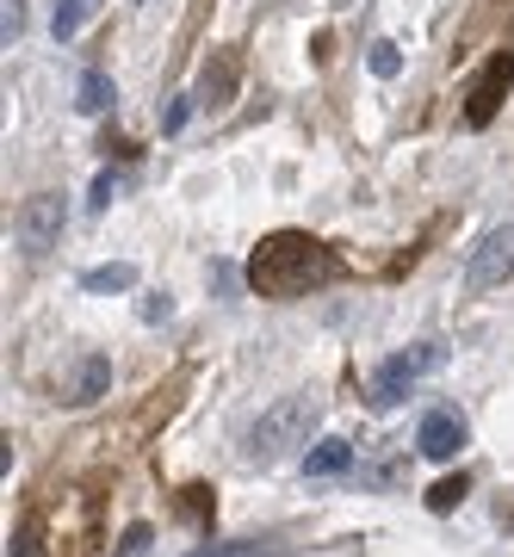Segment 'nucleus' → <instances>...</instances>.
<instances>
[{
  "label": "nucleus",
  "mask_w": 514,
  "mask_h": 557,
  "mask_svg": "<svg viewBox=\"0 0 514 557\" xmlns=\"http://www.w3.org/2000/svg\"><path fill=\"white\" fill-rule=\"evenodd\" d=\"M341 278H347V260L329 242L304 236V230H273L248 255V285L267 304H297L310 292H322V285H341Z\"/></svg>",
  "instance_id": "f257e3e1"
},
{
  "label": "nucleus",
  "mask_w": 514,
  "mask_h": 557,
  "mask_svg": "<svg viewBox=\"0 0 514 557\" xmlns=\"http://www.w3.org/2000/svg\"><path fill=\"white\" fill-rule=\"evenodd\" d=\"M317 421H322V397L292 391V397H279L273 409H260V421L248 428V440H242V458H248V465H279L285 453L310 446Z\"/></svg>",
  "instance_id": "f03ea898"
},
{
  "label": "nucleus",
  "mask_w": 514,
  "mask_h": 557,
  "mask_svg": "<svg viewBox=\"0 0 514 557\" xmlns=\"http://www.w3.org/2000/svg\"><path fill=\"white\" fill-rule=\"evenodd\" d=\"M446 366V347H435V341H416V347H403V354H391L384 366H378L372 379H366V409H396V403L409 397L428 372H440Z\"/></svg>",
  "instance_id": "7ed1b4c3"
},
{
  "label": "nucleus",
  "mask_w": 514,
  "mask_h": 557,
  "mask_svg": "<svg viewBox=\"0 0 514 557\" xmlns=\"http://www.w3.org/2000/svg\"><path fill=\"white\" fill-rule=\"evenodd\" d=\"M62 230H69V205H62L57 193H32V199L13 211V242H20L25 260H44L62 242Z\"/></svg>",
  "instance_id": "20e7f679"
},
{
  "label": "nucleus",
  "mask_w": 514,
  "mask_h": 557,
  "mask_svg": "<svg viewBox=\"0 0 514 557\" xmlns=\"http://www.w3.org/2000/svg\"><path fill=\"white\" fill-rule=\"evenodd\" d=\"M514 278V223H495L484 230L465 260V292H495V285H509Z\"/></svg>",
  "instance_id": "39448f33"
},
{
  "label": "nucleus",
  "mask_w": 514,
  "mask_h": 557,
  "mask_svg": "<svg viewBox=\"0 0 514 557\" xmlns=\"http://www.w3.org/2000/svg\"><path fill=\"white\" fill-rule=\"evenodd\" d=\"M509 87H514V57L509 50H495V57L477 69L472 94H465V124H472V131L495 124V112H502V100H509Z\"/></svg>",
  "instance_id": "423d86ee"
},
{
  "label": "nucleus",
  "mask_w": 514,
  "mask_h": 557,
  "mask_svg": "<svg viewBox=\"0 0 514 557\" xmlns=\"http://www.w3.org/2000/svg\"><path fill=\"white\" fill-rule=\"evenodd\" d=\"M416 446H421V458L446 465V458H458V446H465V421H458L453 409H428L421 428H416Z\"/></svg>",
  "instance_id": "0eeeda50"
},
{
  "label": "nucleus",
  "mask_w": 514,
  "mask_h": 557,
  "mask_svg": "<svg viewBox=\"0 0 514 557\" xmlns=\"http://www.w3.org/2000/svg\"><path fill=\"white\" fill-rule=\"evenodd\" d=\"M106 384H112V359H106V354H87V359H75V379L62 384V403L87 409V403L106 397Z\"/></svg>",
  "instance_id": "6e6552de"
},
{
  "label": "nucleus",
  "mask_w": 514,
  "mask_h": 557,
  "mask_svg": "<svg viewBox=\"0 0 514 557\" xmlns=\"http://www.w3.org/2000/svg\"><path fill=\"white\" fill-rule=\"evenodd\" d=\"M236 94V57L230 50H211V62H205V75H198V106H223Z\"/></svg>",
  "instance_id": "1a4fd4ad"
},
{
  "label": "nucleus",
  "mask_w": 514,
  "mask_h": 557,
  "mask_svg": "<svg viewBox=\"0 0 514 557\" xmlns=\"http://www.w3.org/2000/svg\"><path fill=\"white\" fill-rule=\"evenodd\" d=\"M81 292H94V298H106V292H137V267H131V260L87 267V273H81Z\"/></svg>",
  "instance_id": "9d476101"
},
{
  "label": "nucleus",
  "mask_w": 514,
  "mask_h": 557,
  "mask_svg": "<svg viewBox=\"0 0 514 557\" xmlns=\"http://www.w3.org/2000/svg\"><path fill=\"white\" fill-rule=\"evenodd\" d=\"M304 471H310V478H341V471H354V446H347V440H317V446L304 453Z\"/></svg>",
  "instance_id": "9b49d317"
},
{
  "label": "nucleus",
  "mask_w": 514,
  "mask_h": 557,
  "mask_svg": "<svg viewBox=\"0 0 514 557\" xmlns=\"http://www.w3.org/2000/svg\"><path fill=\"white\" fill-rule=\"evenodd\" d=\"M112 100H119V87H112V75H106V69H87V75H81V87H75V112L99 119V112H106Z\"/></svg>",
  "instance_id": "f8f14e48"
},
{
  "label": "nucleus",
  "mask_w": 514,
  "mask_h": 557,
  "mask_svg": "<svg viewBox=\"0 0 514 557\" xmlns=\"http://www.w3.org/2000/svg\"><path fill=\"white\" fill-rule=\"evenodd\" d=\"M99 13V0H57V20H50V32H57V44H69L81 32V25Z\"/></svg>",
  "instance_id": "ddd939ff"
},
{
  "label": "nucleus",
  "mask_w": 514,
  "mask_h": 557,
  "mask_svg": "<svg viewBox=\"0 0 514 557\" xmlns=\"http://www.w3.org/2000/svg\"><path fill=\"white\" fill-rule=\"evenodd\" d=\"M366 69H372L378 81H396V75H403V50H396L391 38H378L372 50H366Z\"/></svg>",
  "instance_id": "4468645a"
},
{
  "label": "nucleus",
  "mask_w": 514,
  "mask_h": 557,
  "mask_svg": "<svg viewBox=\"0 0 514 557\" xmlns=\"http://www.w3.org/2000/svg\"><path fill=\"white\" fill-rule=\"evenodd\" d=\"M465 490H472L465 478H440L435 490H428V508H435V515H453L458 502H465Z\"/></svg>",
  "instance_id": "2eb2a0df"
},
{
  "label": "nucleus",
  "mask_w": 514,
  "mask_h": 557,
  "mask_svg": "<svg viewBox=\"0 0 514 557\" xmlns=\"http://www.w3.org/2000/svg\"><path fill=\"white\" fill-rule=\"evenodd\" d=\"M20 32H25V0H0V44L13 50V44H20Z\"/></svg>",
  "instance_id": "dca6fc26"
},
{
  "label": "nucleus",
  "mask_w": 514,
  "mask_h": 557,
  "mask_svg": "<svg viewBox=\"0 0 514 557\" xmlns=\"http://www.w3.org/2000/svg\"><path fill=\"white\" fill-rule=\"evenodd\" d=\"M186 119H193V94H180V100L168 106V112H161V131L174 137V131H180V124H186Z\"/></svg>",
  "instance_id": "f3484780"
},
{
  "label": "nucleus",
  "mask_w": 514,
  "mask_h": 557,
  "mask_svg": "<svg viewBox=\"0 0 514 557\" xmlns=\"http://www.w3.org/2000/svg\"><path fill=\"white\" fill-rule=\"evenodd\" d=\"M260 552H273V545H248L242 539V545H211V552H193V557H260Z\"/></svg>",
  "instance_id": "a211bd4d"
},
{
  "label": "nucleus",
  "mask_w": 514,
  "mask_h": 557,
  "mask_svg": "<svg viewBox=\"0 0 514 557\" xmlns=\"http://www.w3.org/2000/svg\"><path fill=\"white\" fill-rule=\"evenodd\" d=\"M112 193H119V174L106 168V174L94 180V211H106V205H112Z\"/></svg>",
  "instance_id": "6ab92c4d"
},
{
  "label": "nucleus",
  "mask_w": 514,
  "mask_h": 557,
  "mask_svg": "<svg viewBox=\"0 0 514 557\" xmlns=\"http://www.w3.org/2000/svg\"><path fill=\"white\" fill-rule=\"evenodd\" d=\"M174 317V304H168V292L161 298H143V322H168Z\"/></svg>",
  "instance_id": "aec40b11"
},
{
  "label": "nucleus",
  "mask_w": 514,
  "mask_h": 557,
  "mask_svg": "<svg viewBox=\"0 0 514 557\" xmlns=\"http://www.w3.org/2000/svg\"><path fill=\"white\" fill-rule=\"evenodd\" d=\"M143 545H149V527H143V520H137V527H131V533H124V545H119V557H137V552H143Z\"/></svg>",
  "instance_id": "412c9836"
},
{
  "label": "nucleus",
  "mask_w": 514,
  "mask_h": 557,
  "mask_svg": "<svg viewBox=\"0 0 514 557\" xmlns=\"http://www.w3.org/2000/svg\"><path fill=\"white\" fill-rule=\"evenodd\" d=\"M7 557H38V539H32V527H20V533H13V552Z\"/></svg>",
  "instance_id": "4be33fe9"
}]
</instances>
